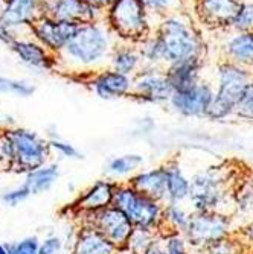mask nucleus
<instances>
[{"label": "nucleus", "mask_w": 253, "mask_h": 254, "mask_svg": "<svg viewBox=\"0 0 253 254\" xmlns=\"http://www.w3.org/2000/svg\"><path fill=\"white\" fill-rule=\"evenodd\" d=\"M154 34L162 46L167 67L186 60H204L206 57L203 35L185 11L160 18Z\"/></svg>", "instance_id": "nucleus-1"}, {"label": "nucleus", "mask_w": 253, "mask_h": 254, "mask_svg": "<svg viewBox=\"0 0 253 254\" xmlns=\"http://www.w3.org/2000/svg\"><path fill=\"white\" fill-rule=\"evenodd\" d=\"M119 38L110 29L107 21L81 25L77 35L61 51L64 58L85 68L108 67L110 55Z\"/></svg>", "instance_id": "nucleus-2"}, {"label": "nucleus", "mask_w": 253, "mask_h": 254, "mask_svg": "<svg viewBox=\"0 0 253 254\" xmlns=\"http://www.w3.org/2000/svg\"><path fill=\"white\" fill-rule=\"evenodd\" d=\"M252 81L253 70L232 61L221 60L215 68V95L204 118L223 121L235 114V110Z\"/></svg>", "instance_id": "nucleus-3"}, {"label": "nucleus", "mask_w": 253, "mask_h": 254, "mask_svg": "<svg viewBox=\"0 0 253 254\" xmlns=\"http://www.w3.org/2000/svg\"><path fill=\"white\" fill-rule=\"evenodd\" d=\"M105 21L121 41L134 44L154 34L159 23L141 0H116L105 11Z\"/></svg>", "instance_id": "nucleus-4"}, {"label": "nucleus", "mask_w": 253, "mask_h": 254, "mask_svg": "<svg viewBox=\"0 0 253 254\" xmlns=\"http://www.w3.org/2000/svg\"><path fill=\"white\" fill-rule=\"evenodd\" d=\"M0 155L17 168L31 172L43 166L48 155V145L35 132L12 129L0 142Z\"/></svg>", "instance_id": "nucleus-5"}, {"label": "nucleus", "mask_w": 253, "mask_h": 254, "mask_svg": "<svg viewBox=\"0 0 253 254\" xmlns=\"http://www.w3.org/2000/svg\"><path fill=\"white\" fill-rule=\"evenodd\" d=\"M111 205L124 212L134 228L151 230L162 218V209L157 201L134 190L131 186L114 190Z\"/></svg>", "instance_id": "nucleus-6"}, {"label": "nucleus", "mask_w": 253, "mask_h": 254, "mask_svg": "<svg viewBox=\"0 0 253 254\" xmlns=\"http://www.w3.org/2000/svg\"><path fill=\"white\" fill-rule=\"evenodd\" d=\"M131 96L147 104L169 102L172 87L167 79L165 68L142 67V70L133 76Z\"/></svg>", "instance_id": "nucleus-7"}, {"label": "nucleus", "mask_w": 253, "mask_h": 254, "mask_svg": "<svg viewBox=\"0 0 253 254\" xmlns=\"http://www.w3.org/2000/svg\"><path fill=\"white\" fill-rule=\"evenodd\" d=\"M43 14L55 20L72 21L78 25L105 20V11L84 0H43Z\"/></svg>", "instance_id": "nucleus-8"}, {"label": "nucleus", "mask_w": 253, "mask_h": 254, "mask_svg": "<svg viewBox=\"0 0 253 254\" xmlns=\"http://www.w3.org/2000/svg\"><path fill=\"white\" fill-rule=\"evenodd\" d=\"M246 0H197L192 5L197 20L209 29H231Z\"/></svg>", "instance_id": "nucleus-9"}, {"label": "nucleus", "mask_w": 253, "mask_h": 254, "mask_svg": "<svg viewBox=\"0 0 253 254\" xmlns=\"http://www.w3.org/2000/svg\"><path fill=\"white\" fill-rule=\"evenodd\" d=\"M215 95V88L211 82L201 79L194 87L183 90V91H172L169 99L171 108L186 118H197L206 116L212 99Z\"/></svg>", "instance_id": "nucleus-10"}, {"label": "nucleus", "mask_w": 253, "mask_h": 254, "mask_svg": "<svg viewBox=\"0 0 253 254\" xmlns=\"http://www.w3.org/2000/svg\"><path fill=\"white\" fill-rule=\"evenodd\" d=\"M90 216L93 218L91 219V227L96 228L113 245L127 247L134 225L124 212L113 205H108L102 210L91 212Z\"/></svg>", "instance_id": "nucleus-11"}, {"label": "nucleus", "mask_w": 253, "mask_h": 254, "mask_svg": "<svg viewBox=\"0 0 253 254\" xmlns=\"http://www.w3.org/2000/svg\"><path fill=\"white\" fill-rule=\"evenodd\" d=\"M229 219L214 212H198L189 218L186 236L194 245H208L227 235Z\"/></svg>", "instance_id": "nucleus-12"}, {"label": "nucleus", "mask_w": 253, "mask_h": 254, "mask_svg": "<svg viewBox=\"0 0 253 254\" xmlns=\"http://www.w3.org/2000/svg\"><path fill=\"white\" fill-rule=\"evenodd\" d=\"M80 26L81 25H78V23L55 20L43 15L34 23V32L48 49L54 52H61L77 35Z\"/></svg>", "instance_id": "nucleus-13"}, {"label": "nucleus", "mask_w": 253, "mask_h": 254, "mask_svg": "<svg viewBox=\"0 0 253 254\" xmlns=\"http://www.w3.org/2000/svg\"><path fill=\"white\" fill-rule=\"evenodd\" d=\"M221 178L214 172H204L197 175L191 181V192L194 204L197 205L198 212H212L224 198Z\"/></svg>", "instance_id": "nucleus-14"}, {"label": "nucleus", "mask_w": 253, "mask_h": 254, "mask_svg": "<svg viewBox=\"0 0 253 254\" xmlns=\"http://www.w3.org/2000/svg\"><path fill=\"white\" fill-rule=\"evenodd\" d=\"M90 85L96 93V96L110 101L124 96H131L133 78L107 67L93 76V79L90 81Z\"/></svg>", "instance_id": "nucleus-15"}, {"label": "nucleus", "mask_w": 253, "mask_h": 254, "mask_svg": "<svg viewBox=\"0 0 253 254\" xmlns=\"http://www.w3.org/2000/svg\"><path fill=\"white\" fill-rule=\"evenodd\" d=\"M221 60L232 61L253 70V31H232L221 44Z\"/></svg>", "instance_id": "nucleus-16"}, {"label": "nucleus", "mask_w": 253, "mask_h": 254, "mask_svg": "<svg viewBox=\"0 0 253 254\" xmlns=\"http://www.w3.org/2000/svg\"><path fill=\"white\" fill-rule=\"evenodd\" d=\"M204 60H186L169 64L165 68V75L172 87V91H183L194 87L203 79Z\"/></svg>", "instance_id": "nucleus-17"}, {"label": "nucleus", "mask_w": 253, "mask_h": 254, "mask_svg": "<svg viewBox=\"0 0 253 254\" xmlns=\"http://www.w3.org/2000/svg\"><path fill=\"white\" fill-rule=\"evenodd\" d=\"M108 67L127 76H136L142 70L144 61L139 46L128 41H118L108 60Z\"/></svg>", "instance_id": "nucleus-18"}, {"label": "nucleus", "mask_w": 253, "mask_h": 254, "mask_svg": "<svg viewBox=\"0 0 253 254\" xmlns=\"http://www.w3.org/2000/svg\"><path fill=\"white\" fill-rule=\"evenodd\" d=\"M131 188L137 192H141V193L156 199V201L164 199L165 196H168L165 168L136 175L131 180Z\"/></svg>", "instance_id": "nucleus-19"}, {"label": "nucleus", "mask_w": 253, "mask_h": 254, "mask_svg": "<svg viewBox=\"0 0 253 254\" xmlns=\"http://www.w3.org/2000/svg\"><path fill=\"white\" fill-rule=\"evenodd\" d=\"M114 251L116 245H113L96 228L88 227L78 235L74 254H114Z\"/></svg>", "instance_id": "nucleus-20"}, {"label": "nucleus", "mask_w": 253, "mask_h": 254, "mask_svg": "<svg viewBox=\"0 0 253 254\" xmlns=\"http://www.w3.org/2000/svg\"><path fill=\"white\" fill-rule=\"evenodd\" d=\"M114 196V188L108 181H98L93 184L78 201V207L88 213L102 210L111 205Z\"/></svg>", "instance_id": "nucleus-21"}, {"label": "nucleus", "mask_w": 253, "mask_h": 254, "mask_svg": "<svg viewBox=\"0 0 253 254\" xmlns=\"http://www.w3.org/2000/svg\"><path fill=\"white\" fill-rule=\"evenodd\" d=\"M37 9V0H12L8 3V8L2 14L0 23L9 26L23 25V23H29L34 18V12Z\"/></svg>", "instance_id": "nucleus-22"}, {"label": "nucleus", "mask_w": 253, "mask_h": 254, "mask_svg": "<svg viewBox=\"0 0 253 254\" xmlns=\"http://www.w3.org/2000/svg\"><path fill=\"white\" fill-rule=\"evenodd\" d=\"M57 178H58V166L55 165L41 166L38 169L28 172L23 186L28 188L31 195H37V193L49 190L54 186V183L57 181Z\"/></svg>", "instance_id": "nucleus-23"}, {"label": "nucleus", "mask_w": 253, "mask_h": 254, "mask_svg": "<svg viewBox=\"0 0 253 254\" xmlns=\"http://www.w3.org/2000/svg\"><path fill=\"white\" fill-rule=\"evenodd\" d=\"M14 51L26 64L38 68H49L52 65V60L41 46L28 43V41H15L12 44Z\"/></svg>", "instance_id": "nucleus-24"}, {"label": "nucleus", "mask_w": 253, "mask_h": 254, "mask_svg": "<svg viewBox=\"0 0 253 254\" xmlns=\"http://www.w3.org/2000/svg\"><path fill=\"white\" fill-rule=\"evenodd\" d=\"M167 171V192L171 202H177L189 196L191 183L181 174L177 165H169L165 168Z\"/></svg>", "instance_id": "nucleus-25"}, {"label": "nucleus", "mask_w": 253, "mask_h": 254, "mask_svg": "<svg viewBox=\"0 0 253 254\" xmlns=\"http://www.w3.org/2000/svg\"><path fill=\"white\" fill-rule=\"evenodd\" d=\"M137 46H139V51H141V55H142L144 67L167 68L162 46H160V41L156 37V34H151L148 38L141 41Z\"/></svg>", "instance_id": "nucleus-26"}, {"label": "nucleus", "mask_w": 253, "mask_h": 254, "mask_svg": "<svg viewBox=\"0 0 253 254\" xmlns=\"http://www.w3.org/2000/svg\"><path fill=\"white\" fill-rule=\"evenodd\" d=\"M154 20H160L169 14L181 12L185 8V0H141Z\"/></svg>", "instance_id": "nucleus-27"}, {"label": "nucleus", "mask_w": 253, "mask_h": 254, "mask_svg": "<svg viewBox=\"0 0 253 254\" xmlns=\"http://www.w3.org/2000/svg\"><path fill=\"white\" fill-rule=\"evenodd\" d=\"M142 161H144V158L141 155H122V157L111 160L108 169L113 174L124 175V174L134 171L136 168H139L142 165Z\"/></svg>", "instance_id": "nucleus-28"}, {"label": "nucleus", "mask_w": 253, "mask_h": 254, "mask_svg": "<svg viewBox=\"0 0 253 254\" xmlns=\"http://www.w3.org/2000/svg\"><path fill=\"white\" fill-rule=\"evenodd\" d=\"M154 241L151 239V233L147 228H134L133 233L128 239L127 248L134 253V254H144V251L153 244Z\"/></svg>", "instance_id": "nucleus-29"}, {"label": "nucleus", "mask_w": 253, "mask_h": 254, "mask_svg": "<svg viewBox=\"0 0 253 254\" xmlns=\"http://www.w3.org/2000/svg\"><path fill=\"white\" fill-rule=\"evenodd\" d=\"M231 31L234 32H246L253 31V3L244 2L237 17L232 21Z\"/></svg>", "instance_id": "nucleus-30"}, {"label": "nucleus", "mask_w": 253, "mask_h": 254, "mask_svg": "<svg viewBox=\"0 0 253 254\" xmlns=\"http://www.w3.org/2000/svg\"><path fill=\"white\" fill-rule=\"evenodd\" d=\"M14 93L17 96H31L34 93V87H31L28 82L12 81L6 78H0V93Z\"/></svg>", "instance_id": "nucleus-31"}, {"label": "nucleus", "mask_w": 253, "mask_h": 254, "mask_svg": "<svg viewBox=\"0 0 253 254\" xmlns=\"http://www.w3.org/2000/svg\"><path fill=\"white\" fill-rule=\"evenodd\" d=\"M165 221H168L174 228L185 230L186 232L188 224H189V216L183 212L180 207H177L174 202H171L165 210Z\"/></svg>", "instance_id": "nucleus-32"}, {"label": "nucleus", "mask_w": 253, "mask_h": 254, "mask_svg": "<svg viewBox=\"0 0 253 254\" xmlns=\"http://www.w3.org/2000/svg\"><path fill=\"white\" fill-rule=\"evenodd\" d=\"M235 114L244 121H253V81L250 82L244 96L241 98L235 110Z\"/></svg>", "instance_id": "nucleus-33"}, {"label": "nucleus", "mask_w": 253, "mask_h": 254, "mask_svg": "<svg viewBox=\"0 0 253 254\" xmlns=\"http://www.w3.org/2000/svg\"><path fill=\"white\" fill-rule=\"evenodd\" d=\"M40 245L37 238H26L20 242L6 245L9 254H40Z\"/></svg>", "instance_id": "nucleus-34"}, {"label": "nucleus", "mask_w": 253, "mask_h": 254, "mask_svg": "<svg viewBox=\"0 0 253 254\" xmlns=\"http://www.w3.org/2000/svg\"><path fill=\"white\" fill-rule=\"evenodd\" d=\"M206 253L208 254H237V245L229 239H217L206 245Z\"/></svg>", "instance_id": "nucleus-35"}, {"label": "nucleus", "mask_w": 253, "mask_h": 254, "mask_svg": "<svg viewBox=\"0 0 253 254\" xmlns=\"http://www.w3.org/2000/svg\"><path fill=\"white\" fill-rule=\"evenodd\" d=\"M31 195V192L28 190V188L25 186H21V188H17V189H12L6 193H3V201L9 205H17L20 204L21 201H25L28 196Z\"/></svg>", "instance_id": "nucleus-36"}, {"label": "nucleus", "mask_w": 253, "mask_h": 254, "mask_svg": "<svg viewBox=\"0 0 253 254\" xmlns=\"http://www.w3.org/2000/svg\"><path fill=\"white\" fill-rule=\"evenodd\" d=\"M61 251V241L55 236L48 238L40 245V254H60Z\"/></svg>", "instance_id": "nucleus-37"}, {"label": "nucleus", "mask_w": 253, "mask_h": 254, "mask_svg": "<svg viewBox=\"0 0 253 254\" xmlns=\"http://www.w3.org/2000/svg\"><path fill=\"white\" fill-rule=\"evenodd\" d=\"M49 146H51V148H54V149H57V151H58L60 154H63L64 157H72V158L80 157L78 151H77L72 145H69V143H66V142L52 140V142L49 143Z\"/></svg>", "instance_id": "nucleus-38"}, {"label": "nucleus", "mask_w": 253, "mask_h": 254, "mask_svg": "<svg viewBox=\"0 0 253 254\" xmlns=\"http://www.w3.org/2000/svg\"><path fill=\"white\" fill-rule=\"evenodd\" d=\"M167 251L168 254H188L185 248V242H183L178 236H171L167 241Z\"/></svg>", "instance_id": "nucleus-39"}, {"label": "nucleus", "mask_w": 253, "mask_h": 254, "mask_svg": "<svg viewBox=\"0 0 253 254\" xmlns=\"http://www.w3.org/2000/svg\"><path fill=\"white\" fill-rule=\"evenodd\" d=\"M84 2L93 5V6H96V8L102 9V11H107L114 2H116V0H84Z\"/></svg>", "instance_id": "nucleus-40"}, {"label": "nucleus", "mask_w": 253, "mask_h": 254, "mask_svg": "<svg viewBox=\"0 0 253 254\" xmlns=\"http://www.w3.org/2000/svg\"><path fill=\"white\" fill-rule=\"evenodd\" d=\"M144 254H168V251H167V247L164 248L162 245H159L157 242H153V244L144 251Z\"/></svg>", "instance_id": "nucleus-41"}, {"label": "nucleus", "mask_w": 253, "mask_h": 254, "mask_svg": "<svg viewBox=\"0 0 253 254\" xmlns=\"http://www.w3.org/2000/svg\"><path fill=\"white\" fill-rule=\"evenodd\" d=\"M0 40H2L3 43H6V44H14V43H15V41L12 40V37H11L8 28H6L5 25H2V23H0Z\"/></svg>", "instance_id": "nucleus-42"}, {"label": "nucleus", "mask_w": 253, "mask_h": 254, "mask_svg": "<svg viewBox=\"0 0 253 254\" xmlns=\"http://www.w3.org/2000/svg\"><path fill=\"white\" fill-rule=\"evenodd\" d=\"M0 254H9V253H8V250H6V247H5V245H2V244H0Z\"/></svg>", "instance_id": "nucleus-43"}, {"label": "nucleus", "mask_w": 253, "mask_h": 254, "mask_svg": "<svg viewBox=\"0 0 253 254\" xmlns=\"http://www.w3.org/2000/svg\"><path fill=\"white\" fill-rule=\"evenodd\" d=\"M247 235H249V238H250V239L253 241V225H252V227L249 228V232H247Z\"/></svg>", "instance_id": "nucleus-44"}, {"label": "nucleus", "mask_w": 253, "mask_h": 254, "mask_svg": "<svg viewBox=\"0 0 253 254\" xmlns=\"http://www.w3.org/2000/svg\"><path fill=\"white\" fill-rule=\"evenodd\" d=\"M186 2H191V3H192V5H194V3H195V2H197V0H185V3H186Z\"/></svg>", "instance_id": "nucleus-45"}, {"label": "nucleus", "mask_w": 253, "mask_h": 254, "mask_svg": "<svg viewBox=\"0 0 253 254\" xmlns=\"http://www.w3.org/2000/svg\"><path fill=\"white\" fill-rule=\"evenodd\" d=\"M119 254H134V253H131V251H128V253H119Z\"/></svg>", "instance_id": "nucleus-46"}]
</instances>
